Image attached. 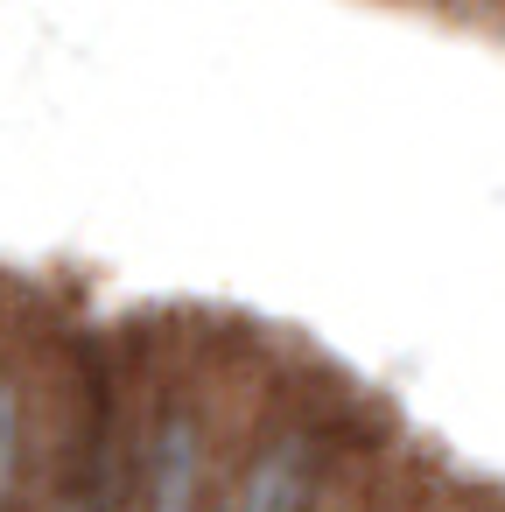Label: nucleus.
<instances>
[{
    "label": "nucleus",
    "instance_id": "obj_1",
    "mask_svg": "<svg viewBox=\"0 0 505 512\" xmlns=\"http://www.w3.org/2000/svg\"><path fill=\"white\" fill-rule=\"evenodd\" d=\"M29 456H36V400L15 358H0V512H15L29 491Z\"/></svg>",
    "mask_w": 505,
    "mask_h": 512
},
{
    "label": "nucleus",
    "instance_id": "obj_2",
    "mask_svg": "<svg viewBox=\"0 0 505 512\" xmlns=\"http://www.w3.org/2000/svg\"><path fill=\"white\" fill-rule=\"evenodd\" d=\"M372 505H379V477H372V463H365V456H351V463L330 456L309 512H372Z\"/></svg>",
    "mask_w": 505,
    "mask_h": 512
},
{
    "label": "nucleus",
    "instance_id": "obj_3",
    "mask_svg": "<svg viewBox=\"0 0 505 512\" xmlns=\"http://www.w3.org/2000/svg\"><path fill=\"white\" fill-rule=\"evenodd\" d=\"M372 512H435V505H428V491H421V484H407V491L379 484V505H372Z\"/></svg>",
    "mask_w": 505,
    "mask_h": 512
}]
</instances>
